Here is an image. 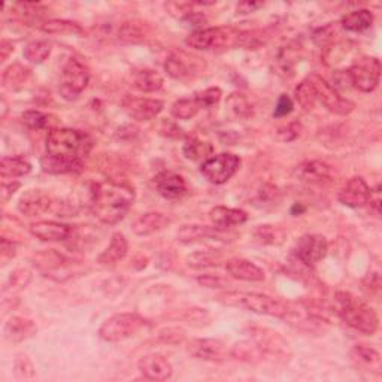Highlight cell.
I'll return each instance as SVG.
<instances>
[{
  "mask_svg": "<svg viewBox=\"0 0 382 382\" xmlns=\"http://www.w3.org/2000/svg\"><path fill=\"white\" fill-rule=\"evenodd\" d=\"M92 146V138L81 130L53 129L46 136V154L41 159L42 169L53 175L80 172Z\"/></svg>",
  "mask_w": 382,
  "mask_h": 382,
  "instance_id": "6da1fadb",
  "label": "cell"
},
{
  "mask_svg": "<svg viewBox=\"0 0 382 382\" xmlns=\"http://www.w3.org/2000/svg\"><path fill=\"white\" fill-rule=\"evenodd\" d=\"M134 200V191L129 184L120 181H106L96 184L92 191L93 214L107 226L121 221Z\"/></svg>",
  "mask_w": 382,
  "mask_h": 382,
  "instance_id": "7a4b0ae2",
  "label": "cell"
},
{
  "mask_svg": "<svg viewBox=\"0 0 382 382\" xmlns=\"http://www.w3.org/2000/svg\"><path fill=\"white\" fill-rule=\"evenodd\" d=\"M227 305L241 306L261 315H270L288 321L300 318V309L291 302H284L261 293H227L221 296Z\"/></svg>",
  "mask_w": 382,
  "mask_h": 382,
  "instance_id": "3957f363",
  "label": "cell"
},
{
  "mask_svg": "<svg viewBox=\"0 0 382 382\" xmlns=\"http://www.w3.org/2000/svg\"><path fill=\"white\" fill-rule=\"evenodd\" d=\"M338 315L344 322L365 335H375L379 327V318L375 309L367 302L349 291H338L335 295Z\"/></svg>",
  "mask_w": 382,
  "mask_h": 382,
  "instance_id": "277c9868",
  "label": "cell"
},
{
  "mask_svg": "<svg viewBox=\"0 0 382 382\" xmlns=\"http://www.w3.org/2000/svg\"><path fill=\"white\" fill-rule=\"evenodd\" d=\"M148 324L138 313L120 312L107 318L99 329L101 339L106 342H123L130 339Z\"/></svg>",
  "mask_w": 382,
  "mask_h": 382,
  "instance_id": "5b68a950",
  "label": "cell"
},
{
  "mask_svg": "<svg viewBox=\"0 0 382 382\" xmlns=\"http://www.w3.org/2000/svg\"><path fill=\"white\" fill-rule=\"evenodd\" d=\"M88 83H90V69L87 64L78 58H69L62 71L58 92L63 99L75 101L85 90Z\"/></svg>",
  "mask_w": 382,
  "mask_h": 382,
  "instance_id": "8992f818",
  "label": "cell"
},
{
  "mask_svg": "<svg viewBox=\"0 0 382 382\" xmlns=\"http://www.w3.org/2000/svg\"><path fill=\"white\" fill-rule=\"evenodd\" d=\"M241 168V159L232 153H221L205 160L200 166L202 175L212 184H226Z\"/></svg>",
  "mask_w": 382,
  "mask_h": 382,
  "instance_id": "52a82bcc",
  "label": "cell"
},
{
  "mask_svg": "<svg viewBox=\"0 0 382 382\" xmlns=\"http://www.w3.org/2000/svg\"><path fill=\"white\" fill-rule=\"evenodd\" d=\"M351 85L363 93L376 90L381 80V62L376 57H365L347 71Z\"/></svg>",
  "mask_w": 382,
  "mask_h": 382,
  "instance_id": "ba28073f",
  "label": "cell"
},
{
  "mask_svg": "<svg viewBox=\"0 0 382 382\" xmlns=\"http://www.w3.org/2000/svg\"><path fill=\"white\" fill-rule=\"evenodd\" d=\"M238 35H233L232 28L223 27H208V28H198V31L191 32L185 44L194 48V50L200 51H212L218 50V48L227 46L230 42L234 44Z\"/></svg>",
  "mask_w": 382,
  "mask_h": 382,
  "instance_id": "9c48e42d",
  "label": "cell"
},
{
  "mask_svg": "<svg viewBox=\"0 0 382 382\" xmlns=\"http://www.w3.org/2000/svg\"><path fill=\"white\" fill-rule=\"evenodd\" d=\"M207 64L199 57L190 55L184 51L172 53L164 63V69L169 76L178 81H190L199 76Z\"/></svg>",
  "mask_w": 382,
  "mask_h": 382,
  "instance_id": "30bf717a",
  "label": "cell"
},
{
  "mask_svg": "<svg viewBox=\"0 0 382 382\" xmlns=\"http://www.w3.org/2000/svg\"><path fill=\"white\" fill-rule=\"evenodd\" d=\"M309 80L317 93V101L324 105L327 110L336 115H348L356 110V103L347 97H342L335 87H331L320 75H311Z\"/></svg>",
  "mask_w": 382,
  "mask_h": 382,
  "instance_id": "8fae6325",
  "label": "cell"
},
{
  "mask_svg": "<svg viewBox=\"0 0 382 382\" xmlns=\"http://www.w3.org/2000/svg\"><path fill=\"white\" fill-rule=\"evenodd\" d=\"M293 251L303 264L312 268L327 256L329 243L321 234H305L296 242V247Z\"/></svg>",
  "mask_w": 382,
  "mask_h": 382,
  "instance_id": "7c38bea8",
  "label": "cell"
},
{
  "mask_svg": "<svg viewBox=\"0 0 382 382\" xmlns=\"http://www.w3.org/2000/svg\"><path fill=\"white\" fill-rule=\"evenodd\" d=\"M189 354L205 361H226L232 351L220 339H191L187 344Z\"/></svg>",
  "mask_w": 382,
  "mask_h": 382,
  "instance_id": "4fadbf2b",
  "label": "cell"
},
{
  "mask_svg": "<svg viewBox=\"0 0 382 382\" xmlns=\"http://www.w3.org/2000/svg\"><path fill=\"white\" fill-rule=\"evenodd\" d=\"M372 198V189L361 176L351 178L338 194V199L342 205L348 208H361L369 203Z\"/></svg>",
  "mask_w": 382,
  "mask_h": 382,
  "instance_id": "5bb4252c",
  "label": "cell"
},
{
  "mask_svg": "<svg viewBox=\"0 0 382 382\" xmlns=\"http://www.w3.org/2000/svg\"><path fill=\"white\" fill-rule=\"evenodd\" d=\"M164 103L159 99H142L127 96L123 101L124 111L136 121H150L163 111Z\"/></svg>",
  "mask_w": 382,
  "mask_h": 382,
  "instance_id": "9a60e30c",
  "label": "cell"
},
{
  "mask_svg": "<svg viewBox=\"0 0 382 382\" xmlns=\"http://www.w3.org/2000/svg\"><path fill=\"white\" fill-rule=\"evenodd\" d=\"M138 367L144 378L150 381H168L173 374L171 361L160 354L144 356L139 360Z\"/></svg>",
  "mask_w": 382,
  "mask_h": 382,
  "instance_id": "2e32d148",
  "label": "cell"
},
{
  "mask_svg": "<svg viewBox=\"0 0 382 382\" xmlns=\"http://www.w3.org/2000/svg\"><path fill=\"white\" fill-rule=\"evenodd\" d=\"M51 196L44 190H27L18 200L17 208L26 217H36L51 208Z\"/></svg>",
  "mask_w": 382,
  "mask_h": 382,
  "instance_id": "e0dca14e",
  "label": "cell"
},
{
  "mask_svg": "<svg viewBox=\"0 0 382 382\" xmlns=\"http://www.w3.org/2000/svg\"><path fill=\"white\" fill-rule=\"evenodd\" d=\"M31 233L44 242H60L71 236L72 227L55 221H37L31 226Z\"/></svg>",
  "mask_w": 382,
  "mask_h": 382,
  "instance_id": "ac0fdd59",
  "label": "cell"
},
{
  "mask_svg": "<svg viewBox=\"0 0 382 382\" xmlns=\"http://www.w3.org/2000/svg\"><path fill=\"white\" fill-rule=\"evenodd\" d=\"M155 187L164 199L176 200L187 194V184L181 175L164 172L155 178Z\"/></svg>",
  "mask_w": 382,
  "mask_h": 382,
  "instance_id": "d6986e66",
  "label": "cell"
},
{
  "mask_svg": "<svg viewBox=\"0 0 382 382\" xmlns=\"http://www.w3.org/2000/svg\"><path fill=\"white\" fill-rule=\"evenodd\" d=\"M36 331L37 327L32 320L24 317H12L5 324L3 335L5 339L8 342H11V344H19V342L33 338L36 335Z\"/></svg>",
  "mask_w": 382,
  "mask_h": 382,
  "instance_id": "ffe728a7",
  "label": "cell"
},
{
  "mask_svg": "<svg viewBox=\"0 0 382 382\" xmlns=\"http://www.w3.org/2000/svg\"><path fill=\"white\" fill-rule=\"evenodd\" d=\"M226 270L230 277L239 281L248 282H261L264 281V272L250 260L245 259H230L226 263Z\"/></svg>",
  "mask_w": 382,
  "mask_h": 382,
  "instance_id": "44dd1931",
  "label": "cell"
},
{
  "mask_svg": "<svg viewBox=\"0 0 382 382\" xmlns=\"http://www.w3.org/2000/svg\"><path fill=\"white\" fill-rule=\"evenodd\" d=\"M209 218L215 227L221 230L230 229L234 226H242L247 223L248 214L242 209H233L227 207H215L209 212Z\"/></svg>",
  "mask_w": 382,
  "mask_h": 382,
  "instance_id": "7402d4cb",
  "label": "cell"
},
{
  "mask_svg": "<svg viewBox=\"0 0 382 382\" xmlns=\"http://www.w3.org/2000/svg\"><path fill=\"white\" fill-rule=\"evenodd\" d=\"M171 220L162 212H146L138 220H134L132 224V230L138 236H150L153 233H157L168 227Z\"/></svg>",
  "mask_w": 382,
  "mask_h": 382,
  "instance_id": "603a6c76",
  "label": "cell"
},
{
  "mask_svg": "<svg viewBox=\"0 0 382 382\" xmlns=\"http://www.w3.org/2000/svg\"><path fill=\"white\" fill-rule=\"evenodd\" d=\"M127 251H129V243H127L124 234L114 233L110 247L101 254L99 259H97V263L103 268H114L116 263H120L127 256Z\"/></svg>",
  "mask_w": 382,
  "mask_h": 382,
  "instance_id": "cb8c5ba5",
  "label": "cell"
},
{
  "mask_svg": "<svg viewBox=\"0 0 382 382\" xmlns=\"http://www.w3.org/2000/svg\"><path fill=\"white\" fill-rule=\"evenodd\" d=\"M132 85L142 93H154L159 92L164 84L163 76L154 69H134L130 75Z\"/></svg>",
  "mask_w": 382,
  "mask_h": 382,
  "instance_id": "d4e9b609",
  "label": "cell"
},
{
  "mask_svg": "<svg viewBox=\"0 0 382 382\" xmlns=\"http://www.w3.org/2000/svg\"><path fill=\"white\" fill-rule=\"evenodd\" d=\"M297 175L302 181L311 184H322L330 178V166L324 162H305L297 168Z\"/></svg>",
  "mask_w": 382,
  "mask_h": 382,
  "instance_id": "484cf974",
  "label": "cell"
},
{
  "mask_svg": "<svg viewBox=\"0 0 382 382\" xmlns=\"http://www.w3.org/2000/svg\"><path fill=\"white\" fill-rule=\"evenodd\" d=\"M374 24V14L369 9H358L347 14L340 21V27L347 32H365Z\"/></svg>",
  "mask_w": 382,
  "mask_h": 382,
  "instance_id": "4316f807",
  "label": "cell"
},
{
  "mask_svg": "<svg viewBox=\"0 0 382 382\" xmlns=\"http://www.w3.org/2000/svg\"><path fill=\"white\" fill-rule=\"evenodd\" d=\"M221 236V229L208 226H184L178 232V241L182 243H190L200 239H218Z\"/></svg>",
  "mask_w": 382,
  "mask_h": 382,
  "instance_id": "83f0119b",
  "label": "cell"
},
{
  "mask_svg": "<svg viewBox=\"0 0 382 382\" xmlns=\"http://www.w3.org/2000/svg\"><path fill=\"white\" fill-rule=\"evenodd\" d=\"M31 171L32 164L24 157H3L0 162V176L3 180L19 178V176L31 173Z\"/></svg>",
  "mask_w": 382,
  "mask_h": 382,
  "instance_id": "f1b7e54d",
  "label": "cell"
},
{
  "mask_svg": "<svg viewBox=\"0 0 382 382\" xmlns=\"http://www.w3.org/2000/svg\"><path fill=\"white\" fill-rule=\"evenodd\" d=\"M28 78H31V69L19 63H14L5 69L2 75V84L6 90L14 92L21 88L28 81Z\"/></svg>",
  "mask_w": 382,
  "mask_h": 382,
  "instance_id": "f546056e",
  "label": "cell"
},
{
  "mask_svg": "<svg viewBox=\"0 0 382 382\" xmlns=\"http://www.w3.org/2000/svg\"><path fill=\"white\" fill-rule=\"evenodd\" d=\"M64 263H66V259L63 254H60L55 250L41 251L33 257V264L44 273L60 269L62 266H64Z\"/></svg>",
  "mask_w": 382,
  "mask_h": 382,
  "instance_id": "4dcf8cb0",
  "label": "cell"
},
{
  "mask_svg": "<svg viewBox=\"0 0 382 382\" xmlns=\"http://www.w3.org/2000/svg\"><path fill=\"white\" fill-rule=\"evenodd\" d=\"M352 356L358 361L360 365H363L366 367H369L372 372H375V374H381L382 369V360L379 352L374 348L366 347V345H357L352 351Z\"/></svg>",
  "mask_w": 382,
  "mask_h": 382,
  "instance_id": "1f68e13d",
  "label": "cell"
},
{
  "mask_svg": "<svg viewBox=\"0 0 382 382\" xmlns=\"http://www.w3.org/2000/svg\"><path fill=\"white\" fill-rule=\"evenodd\" d=\"M41 31L50 35H81L83 28L81 26L69 21V19H46V21L41 26Z\"/></svg>",
  "mask_w": 382,
  "mask_h": 382,
  "instance_id": "d6a6232c",
  "label": "cell"
},
{
  "mask_svg": "<svg viewBox=\"0 0 382 382\" xmlns=\"http://www.w3.org/2000/svg\"><path fill=\"white\" fill-rule=\"evenodd\" d=\"M23 54L26 60H28L33 64L44 63L51 54V44L48 41H42V39H39V41H32L24 46Z\"/></svg>",
  "mask_w": 382,
  "mask_h": 382,
  "instance_id": "836d02e7",
  "label": "cell"
},
{
  "mask_svg": "<svg viewBox=\"0 0 382 382\" xmlns=\"http://www.w3.org/2000/svg\"><path fill=\"white\" fill-rule=\"evenodd\" d=\"M230 351H232V357L242 361H257L264 354L263 349L259 347L256 340L241 342V344H236Z\"/></svg>",
  "mask_w": 382,
  "mask_h": 382,
  "instance_id": "e575fe53",
  "label": "cell"
},
{
  "mask_svg": "<svg viewBox=\"0 0 382 382\" xmlns=\"http://www.w3.org/2000/svg\"><path fill=\"white\" fill-rule=\"evenodd\" d=\"M145 37H146L145 23L127 21L120 27V31H119V39L123 42L136 44V42L144 41Z\"/></svg>",
  "mask_w": 382,
  "mask_h": 382,
  "instance_id": "d590c367",
  "label": "cell"
},
{
  "mask_svg": "<svg viewBox=\"0 0 382 382\" xmlns=\"http://www.w3.org/2000/svg\"><path fill=\"white\" fill-rule=\"evenodd\" d=\"M295 96H296L297 103H299L305 111L313 110V106H315V103L318 102V101H317L315 88H313V84H312V81L309 80V78H308V80H305V81H302V83L297 85L296 92H295Z\"/></svg>",
  "mask_w": 382,
  "mask_h": 382,
  "instance_id": "8d00e7d4",
  "label": "cell"
},
{
  "mask_svg": "<svg viewBox=\"0 0 382 382\" xmlns=\"http://www.w3.org/2000/svg\"><path fill=\"white\" fill-rule=\"evenodd\" d=\"M202 110L198 101L194 99H180L172 105V115L178 120H190L193 116L198 115V112Z\"/></svg>",
  "mask_w": 382,
  "mask_h": 382,
  "instance_id": "74e56055",
  "label": "cell"
},
{
  "mask_svg": "<svg viewBox=\"0 0 382 382\" xmlns=\"http://www.w3.org/2000/svg\"><path fill=\"white\" fill-rule=\"evenodd\" d=\"M184 155L187 157L189 160H200L205 159V157L209 155L212 151V146L207 142H203L198 138H189L184 144Z\"/></svg>",
  "mask_w": 382,
  "mask_h": 382,
  "instance_id": "f35d334b",
  "label": "cell"
},
{
  "mask_svg": "<svg viewBox=\"0 0 382 382\" xmlns=\"http://www.w3.org/2000/svg\"><path fill=\"white\" fill-rule=\"evenodd\" d=\"M227 105L230 107V111L239 116V119H248V116L252 114V107L248 102L247 97L241 93H234L229 97Z\"/></svg>",
  "mask_w": 382,
  "mask_h": 382,
  "instance_id": "ab89813d",
  "label": "cell"
},
{
  "mask_svg": "<svg viewBox=\"0 0 382 382\" xmlns=\"http://www.w3.org/2000/svg\"><path fill=\"white\" fill-rule=\"evenodd\" d=\"M339 35V28L338 23H329L327 26L318 28V31L313 33V41H315L317 45L324 46L331 42H335L336 36Z\"/></svg>",
  "mask_w": 382,
  "mask_h": 382,
  "instance_id": "60d3db41",
  "label": "cell"
},
{
  "mask_svg": "<svg viewBox=\"0 0 382 382\" xmlns=\"http://www.w3.org/2000/svg\"><path fill=\"white\" fill-rule=\"evenodd\" d=\"M221 96L223 93L218 87H211L208 90H205L196 96V101H198L200 107H212L215 105H218V102L221 101Z\"/></svg>",
  "mask_w": 382,
  "mask_h": 382,
  "instance_id": "b9f144b4",
  "label": "cell"
},
{
  "mask_svg": "<svg viewBox=\"0 0 382 382\" xmlns=\"http://www.w3.org/2000/svg\"><path fill=\"white\" fill-rule=\"evenodd\" d=\"M23 123L32 130H41L48 124V116L41 111H26L23 114Z\"/></svg>",
  "mask_w": 382,
  "mask_h": 382,
  "instance_id": "7bdbcfd3",
  "label": "cell"
},
{
  "mask_svg": "<svg viewBox=\"0 0 382 382\" xmlns=\"http://www.w3.org/2000/svg\"><path fill=\"white\" fill-rule=\"evenodd\" d=\"M293 107H295V105H293V101L290 99V96L281 94L278 99V103H277V107H275V112H273V116H277V119H281V116H287L288 114L293 112Z\"/></svg>",
  "mask_w": 382,
  "mask_h": 382,
  "instance_id": "ee69618b",
  "label": "cell"
},
{
  "mask_svg": "<svg viewBox=\"0 0 382 382\" xmlns=\"http://www.w3.org/2000/svg\"><path fill=\"white\" fill-rule=\"evenodd\" d=\"M189 264L191 268H207V266H212L215 263V259L211 256V254L207 252H196L194 256H191L189 259Z\"/></svg>",
  "mask_w": 382,
  "mask_h": 382,
  "instance_id": "f6af8a7d",
  "label": "cell"
},
{
  "mask_svg": "<svg viewBox=\"0 0 382 382\" xmlns=\"http://www.w3.org/2000/svg\"><path fill=\"white\" fill-rule=\"evenodd\" d=\"M28 281H31V272L26 270V269H21V270H15L12 273L11 279H9V282H11V287L12 290H19V288H24Z\"/></svg>",
  "mask_w": 382,
  "mask_h": 382,
  "instance_id": "bcb514c9",
  "label": "cell"
},
{
  "mask_svg": "<svg viewBox=\"0 0 382 382\" xmlns=\"http://www.w3.org/2000/svg\"><path fill=\"white\" fill-rule=\"evenodd\" d=\"M277 233V229H273L272 226H260L256 230V239L261 243H275Z\"/></svg>",
  "mask_w": 382,
  "mask_h": 382,
  "instance_id": "7dc6e473",
  "label": "cell"
},
{
  "mask_svg": "<svg viewBox=\"0 0 382 382\" xmlns=\"http://www.w3.org/2000/svg\"><path fill=\"white\" fill-rule=\"evenodd\" d=\"M198 282L200 284V286L208 287V288H223V287H227V284H229L226 279H223L221 277H217V275L199 277Z\"/></svg>",
  "mask_w": 382,
  "mask_h": 382,
  "instance_id": "c3c4849f",
  "label": "cell"
},
{
  "mask_svg": "<svg viewBox=\"0 0 382 382\" xmlns=\"http://www.w3.org/2000/svg\"><path fill=\"white\" fill-rule=\"evenodd\" d=\"M19 187H21V184H19V182H17V181H11V182H2V189H0V190H2V191H0V194H2V200L3 202H8L9 200V198H11V196L19 189Z\"/></svg>",
  "mask_w": 382,
  "mask_h": 382,
  "instance_id": "681fc988",
  "label": "cell"
},
{
  "mask_svg": "<svg viewBox=\"0 0 382 382\" xmlns=\"http://www.w3.org/2000/svg\"><path fill=\"white\" fill-rule=\"evenodd\" d=\"M299 130H300V127L296 123H293V124L287 125L286 129L279 130V136H281L282 141H293L299 136V133H300Z\"/></svg>",
  "mask_w": 382,
  "mask_h": 382,
  "instance_id": "f907efd6",
  "label": "cell"
},
{
  "mask_svg": "<svg viewBox=\"0 0 382 382\" xmlns=\"http://www.w3.org/2000/svg\"><path fill=\"white\" fill-rule=\"evenodd\" d=\"M263 2H250V0H245V2H241L238 5V12L239 14H250V12H254L257 11V9L263 8Z\"/></svg>",
  "mask_w": 382,
  "mask_h": 382,
  "instance_id": "816d5d0a",
  "label": "cell"
},
{
  "mask_svg": "<svg viewBox=\"0 0 382 382\" xmlns=\"http://www.w3.org/2000/svg\"><path fill=\"white\" fill-rule=\"evenodd\" d=\"M12 51H14L12 44L8 41H2V45H0V58H2V62H5Z\"/></svg>",
  "mask_w": 382,
  "mask_h": 382,
  "instance_id": "f5cc1de1",
  "label": "cell"
},
{
  "mask_svg": "<svg viewBox=\"0 0 382 382\" xmlns=\"http://www.w3.org/2000/svg\"><path fill=\"white\" fill-rule=\"evenodd\" d=\"M14 256H15V243L12 245L11 248L8 250V241L3 239V241H2V259H3V261H5L6 259H12Z\"/></svg>",
  "mask_w": 382,
  "mask_h": 382,
  "instance_id": "db71d44e",
  "label": "cell"
}]
</instances>
